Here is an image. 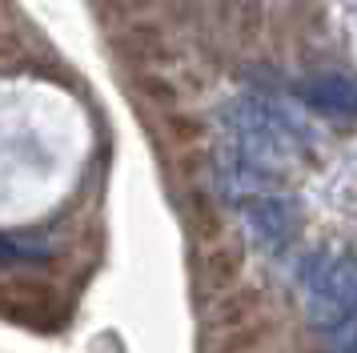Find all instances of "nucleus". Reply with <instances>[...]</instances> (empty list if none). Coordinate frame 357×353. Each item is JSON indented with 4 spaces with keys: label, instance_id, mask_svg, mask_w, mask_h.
I'll return each mask as SVG.
<instances>
[{
    "label": "nucleus",
    "instance_id": "2",
    "mask_svg": "<svg viewBox=\"0 0 357 353\" xmlns=\"http://www.w3.org/2000/svg\"><path fill=\"white\" fill-rule=\"evenodd\" d=\"M325 353H357V321L349 329H341L337 337H329V350Z\"/></svg>",
    "mask_w": 357,
    "mask_h": 353
},
{
    "label": "nucleus",
    "instance_id": "1",
    "mask_svg": "<svg viewBox=\"0 0 357 353\" xmlns=\"http://www.w3.org/2000/svg\"><path fill=\"white\" fill-rule=\"evenodd\" d=\"M301 297H305L309 329L325 337H337L357 321V261H329L313 257L301 269Z\"/></svg>",
    "mask_w": 357,
    "mask_h": 353
}]
</instances>
